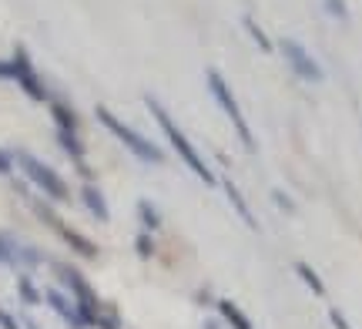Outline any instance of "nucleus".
<instances>
[{
    "instance_id": "obj_18",
    "label": "nucleus",
    "mask_w": 362,
    "mask_h": 329,
    "mask_svg": "<svg viewBox=\"0 0 362 329\" xmlns=\"http://www.w3.org/2000/svg\"><path fill=\"white\" fill-rule=\"evenodd\" d=\"M17 292H21V299H24L27 306H40V303H44V292H40L27 276L17 279Z\"/></svg>"
},
{
    "instance_id": "obj_2",
    "label": "nucleus",
    "mask_w": 362,
    "mask_h": 329,
    "mask_svg": "<svg viewBox=\"0 0 362 329\" xmlns=\"http://www.w3.org/2000/svg\"><path fill=\"white\" fill-rule=\"evenodd\" d=\"M94 115H98V121H101L104 128H107V132L115 134L117 142H121V145L128 148V151H131V155H134L138 161H144V165H161V161H165V155H161V148L151 145V142H148V138H144L141 132H134L131 125H124V121L117 118V115L111 111V108L98 105V108H94Z\"/></svg>"
},
{
    "instance_id": "obj_22",
    "label": "nucleus",
    "mask_w": 362,
    "mask_h": 329,
    "mask_svg": "<svg viewBox=\"0 0 362 329\" xmlns=\"http://www.w3.org/2000/svg\"><path fill=\"white\" fill-rule=\"evenodd\" d=\"M94 329H124V326H121V319H117L115 309H104L101 306V313L94 319Z\"/></svg>"
},
{
    "instance_id": "obj_3",
    "label": "nucleus",
    "mask_w": 362,
    "mask_h": 329,
    "mask_svg": "<svg viewBox=\"0 0 362 329\" xmlns=\"http://www.w3.org/2000/svg\"><path fill=\"white\" fill-rule=\"evenodd\" d=\"M205 84H208V91H211V98L218 101V108L225 111V118L232 121V128H235V134L242 138L245 151H255V134H252V128H248L245 111H242V105L235 101V94H232V88H228V81L221 78L215 67H208V71H205Z\"/></svg>"
},
{
    "instance_id": "obj_8",
    "label": "nucleus",
    "mask_w": 362,
    "mask_h": 329,
    "mask_svg": "<svg viewBox=\"0 0 362 329\" xmlns=\"http://www.w3.org/2000/svg\"><path fill=\"white\" fill-rule=\"evenodd\" d=\"M11 67H13V81L24 88L27 98H34V101H47L51 98V91L44 88V81L37 78V71H34V64H30V57H27L24 47H17L11 57Z\"/></svg>"
},
{
    "instance_id": "obj_6",
    "label": "nucleus",
    "mask_w": 362,
    "mask_h": 329,
    "mask_svg": "<svg viewBox=\"0 0 362 329\" xmlns=\"http://www.w3.org/2000/svg\"><path fill=\"white\" fill-rule=\"evenodd\" d=\"M30 205H34V212H37L40 219L51 225L54 232L64 238V242H67V246H71L74 252H78V255H84V259H94V255H98V246H94L88 236H81L78 229H71L67 222H61V219H57V215L51 212V205H44V202H37V198H30Z\"/></svg>"
},
{
    "instance_id": "obj_16",
    "label": "nucleus",
    "mask_w": 362,
    "mask_h": 329,
    "mask_svg": "<svg viewBox=\"0 0 362 329\" xmlns=\"http://www.w3.org/2000/svg\"><path fill=\"white\" fill-rule=\"evenodd\" d=\"M296 272H298V279H302V282L315 292V296H325V282L319 279V272H315L309 262H296Z\"/></svg>"
},
{
    "instance_id": "obj_14",
    "label": "nucleus",
    "mask_w": 362,
    "mask_h": 329,
    "mask_svg": "<svg viewBox=\"0 0 362 329\" xmlns=\"http://www.w3.org/2000/svg\"><path fill=\"white\" fill-rule=\"evenodd\" d=\"M51 115H54V121H57V128H64V132H78V115H74V108L67 105V101L54 98Z\"/></svg>"
},
{
    "instance_id": "obj_5",
    "label": "nucleus",
    "mask_w": 362,
    "mask_h": 329,
    "mask_svg": "<svg viewBox=\"0 0 362 329\" xmlns=\"http://www.w3.org/2000/svg\"><path fill=\"white\" fill-rule=\"evenodd\" d=\"M54 272L61 276V282H64V289L74 296V306H78L81 319H84V326H94V319H98V313H101V299L94 296V289H90V282L84 276H81L74 265L67 262H54Z\"/></svg>"
},
{
    "instance_id": "obj_25",
    "label": "nucleus",
    "mask_w": 362,
    "mask_h": 329,
    "mask_svg": "<svg viewBox=\"0 0 362 329\" xmlns=\"http://www.w3.org/2000/svg\"><path fill=\"white\" fill-rule=\"evenodd\" d=\"M0 175H4V178L13 175V155L11 151H4V148H0Z\"/></svg>"
},
{
    "instance_id": "obj_7",
    "label": "nucleus",
    "mask_w": 362,
    "mask_h": 329,
    "mask_svg": "<svg viewBox=\"0 0 362 329\" xmlns=\"http://www.w3.org/2000/svg\"><path fill=\"white\" fill-rule=\"evenodd\" d=\"M279 51H282L285 64L292 67L302 81H312V84H315V81H322V67H319V61H315V57H312V54L305 51L296 37H282L279 40Z\"/></svg>"
},
{
    "instance_id": "obj_11",
    "label": "nucleus",
    "mask_w": 362,
    "mask_h": 329,
    "mask_svg": "<svg viewBox=\"0 0 362 329\" xmlns=\"http://www.w3.org/2000/svg\"><path fill=\"white\" fill-rule=\"evenodd\" d=\"M221 188H225V195H228V202H232L235 215H238V219H242V222H245L248 229H259V222H255V215H252V209H248L245 195L238 192V185H235L232 178H225V182H221Z\"/></svg>"
},
{
    "instance_id": "obj_15",
    "label": "nucleus",
    "mask_w": 362,
    "mask_h": 329,
    "mask_svg": "<svg viewBox=\"0 0 362 329\" xmlns=\"http://www.w3.org/2000/svg\"><path fill=\"white\" fill-rule=\"evenodd\" d=\"M138 219H141V232H151V236H155L158 229H161V212H158L148 198L138 202Z\"/></svg>"
},
{
    "instance_id": "obj_21",
    "label": "nucleus",
    "mask_w": 362,
    "mask_h": 329,
    "mask_svg": "<svg viewBox=\"0 0 362 329\" xmlns=\"http://www.w3.org/2000/svg\"><path fill=\"white\" fill-rule=\"evenodd\" d=\"M44 262V255L37 249H30V246H17V265H27V269H34V265Z\"/></svg>"
},
{
    "instance_id": "obj_27",
    "label": "nucleus",
    "mask_w": 362,
    "mask_h": 329,
    "mask_svg": "<svg viewBox=\"0 0 362 329\" xmlns=\"http://www.w3.org/2000/svg\"><path fill=\"white\" fill-rule=\"evenodd\" d=\"M7 78H13V67H11V61H0V81H7Z\"/></svg>"
},
{
    "instance_id": "obj_9",
    "label": "nucleus",
    "mask_w": 362,
    "mask_h": 329,
    "mask_svg": "<svg viewBox=\"0 0 362 329\" xmlns=\"http://www.w3.org/2000/svg\"><path fill=\"white\" fill-rule=\"evenodd\" d=\"M44 303L51 306L54 313L64 319L71 329H88V326H84V319H81V313H78V306H74V299H71V296H64L61 289H47V292H44Z\"/></svg>"
},
{
    "instance_id": "obj_1",
    "label": "nucleus",
    "mask_w": 362,
    "mask_h": 329,
    "mask_svg": "<svg viewBox=\"0 0 362 329\" xmlns=\"http://www.w3.org/2000/svg\"><path fill=\"white\" fill-rule=\"evenodd\" d=\"M144 105H148V111H151V115H155V121L161 125V132H165V138H168V145L178 151V158L194 171V178H202L205 185H215V171L205 165L202 151H198V148L188 142V134L181 132L178 125H175V118H171L168 111H165V105H161L158 98H151V94H144Z\"/></svg>"
},
{
    "instance_id": "obj_19",
    "label": "nucleus",
    "mask_w": 362,
    "mask_h": 329,
    "mask_svg": "<svg viewBox=\"0 0 362 329\" xmlns=\"http://www.w3.org/2000/svg\"><path fill=\"white\" fill-rule=\"evenodd\" d=\"M17 238H11V236H4L0 232V262L4 265H17Z\"/></svg>"
},
{
    "instance_id": "obj_13",
    "label": "nucleus",
    "mask_w": 362,
    "mask_h": 329,
    "mask_svg": "<svg viewBox=\"0 0 362 329\" xmlns=\"http://www.w3.org/2000/svg\"><path fill=\"white\" fill-rule=\"evenodd\" d=\"M57 145L64 148V155L74 165H84V145H81L78 132H64V128H57Z\"/></svg>"
},
{
    "instance_id": "obj_4",
    "label": "nucleus",
    "mask_w": 362,
    "mask_h": 329,
    "mask_svg": "<svg viewBox=\"0 0 362 329\" xmlns=\"http://www.w3.org/2000/svg\"><path fill=\"white\" fill-rule=\"evenodd\" d=\"M11 155H13V165H21V171L27 175V182H34L40 192H44V198H51V202H67V198H71L67 182L51 165H44L40 158H34L30 151H11Z\"/></svg>"
},
{
    "instance_id": "obj_10",
    "label": "nucleus",
    "mask_w": 362,
    "mask_h": 329,
    "mask_svg": "<svg viewBox=\"0 0 362 329\" xmlns=\"http://www.w3.org/2000/svg\"><path fill=\"white\" fill-rule=\"evenodd\" d=\"M81 202H84V209H88L98 222H107V219H111V209H107V202H104V195H101V188H98V185L84 182V188H81Z\"/></svg>"
},
{
    "instance_id": "obj_23",
    "label": "nucleus",
    "mask_w": 362,
    "mask_h": 329,
    "mask_svg": "<svg viewBox=\"0 0 362 329\" xmlns=\"http://www.w3.org/2000/svg\"><path fill=\"white\" fill-rule=\"evenodd\" d=\"M325 11L332 13V17H339V21H346L349 17V7H346V0H322Z\"/></svg>"
},
{
    "instance_id": "obj_26",
    "label": "nucleus",
    "mask_w": 362,
    "mask_h": 329,
    "mask_svg": "<svg viewBox=\"0 0 362 329\" xmlns=\"http://www.w3.org/2000/svg\"><path fill=\"white\" fill-rule=\"evenodd\" d=\"M0 326H4V329H21V323H17V319H13L11 313L0 306Z\"/></svg>"
},
{
    "instance_id": "obj_28",
    "label": "nucleus",
    "mask_w": 362,
    "mask_h": 329,
    "mask_svg": "<svg viewBox=\"0 0 362 329\" xmlns=\"http://www.w3.org/2000/svg\"><path fill=\"white\" fill-rule=\"evenodd\" d=\"M202 329H221V323H215V319H208V323H202Z\"/></svg>"
},
{
    "instance_id": "obj_24",
    "label": "nucleus",
    "mask_w": 362,
    "mask_h": 329,
    "mask_svg": "<svg viewBox=\"0 0 362 329\" xmlns=\"http://www.w3.org/2000/svg\"><path fill=\"white\" fill-rule=\"evenodd\" d=\"M272 198H275V205H279L282 212H288V215H296V202H292V198L285 195L282 188H275V192H272Z\"/></svg>"
},
{
    "instance_id": "obj_17",
    "label": "nucleus",
    "mask_w": 362,
    "mask_h": 329,
    "mask_svg": "<svg viewBox=\"0 0 362 329\" xmlns=\"http://www.w3.org/2000/svg\"><path fill=\"white\" fill-rule=\"evenodd\" d=\"M134 252H138V259H155L158 255V242L151 232H138L134 236Z\"/></svg>"
},
{
    "instance_id": "obj_12",
    "label": "nucleus",
    "mask_w": 362,
    "mask_h": 329,
    "mask_svg": "<svg viewBox=\"0 0 362 329\" xmlns=\"http://www.w3.org/2000/svg\"><path fill=\"white\" fill-rule=\"evenodd\" d=\"M215 309H218L221 323H225L228 329H255V326H252V319L242 313V306L232 303V299H218V303H215Z\"/></svg>"
},
{
    "instance_id": "obj_20",
    "label": "nucleus",
    "mask_w": 362,
    "mask_h": 329,
    "mask_svg": "<svg viewBox=\"0 0 362 329\" xmlns=\"http://www.w3.org/2000/svg\"><path fill=\"white\" fill-rule=\"evenodd\" d=\"M242 24H245V30H248V34H252V40H255V44H259L262 51H272V40L265 37V30H262L259 24H255V17H245V21H242Z\"/></svg>"
}]
</instances>
